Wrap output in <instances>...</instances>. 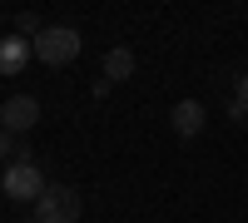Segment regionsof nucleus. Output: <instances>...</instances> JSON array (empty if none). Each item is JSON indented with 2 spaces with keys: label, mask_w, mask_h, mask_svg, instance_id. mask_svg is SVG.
<instances>
[{
  "label": "nucleus",
  "mask_w": 248,
  "mask_h": 223,
  "mask_svg": "<svg viewBox=\"0 0 248 223\" xmlns=\"http://www.w3.org/2000/svg\"><path fill=\"white\" fill-rule=\"evenodd\" d=\"M35 45V59H45V65H70V59L79 55V30L75 25H45V35L30 40Z\"/></svg>",
  "instance_id": "1"
},
{
  "label": "nucleus",
  "mask_w": 248,
  "mask_h": 223,
  "mask_svg": "<svg viewBox=\"0 0 248 223\" xmlns=\"http://www.w3.org/2000/svg\"><path fill=\"white\" fill-rule=\"evenodd\" d=\"M79 213H85V198H79V189H70V184H50L40 193V204H35L40 223H75Z\"/></svg>",
  "instance_id": "2"
},
{
  "label": "nucleus",
  "mask_w": 248,
  "mask_h": 223,
  "mask_svg": "<svg viewBox=\"0 0 248 223\" xmlns=\"http://www.w3.org/2000/svg\"><path fill=\"white\" fill-rule=\"evenodd\" d=\"M0 189H5V198H15V204H40V193H45L50 184H45V174H40L35 164H10L5 169V178H0Z\"/></svg>",
  "instance_id": "3"
},
{
  "label": "nucleus",
  "mask_w": 248,
  "mask_h": 223,
  "mask_svg": "<svg viewBox=\"0 0 248 223\" xmlns=\"http://www.w3.org/2000/svg\"><path fill=\"white\" fill-rule=\"evenodd\" d=\"M40 124V99L35 94H15L0 104V129H10V134H25Z\"/></svg>",
  "instance_id": "4"
},
{
  "label": "nucleus",
  "mask_w": 248,
  "mask_h": 223,
  "mask_svg": "<svg viewBox=\"0 0 248 223\" xmlns=\"http://www.w3.org/2000/svg\"><path fill=\"white\" fill-rule=\"evenodd\" d=\"M30 55H35V45H30V40L25 35H10V40H0V74H20V70H25L30 65Z\"/></svg>",
  "instance_id": "5"
},
{
  "label": "nucleus",
  "mask_w": 248,
  "mask_h": 223,
  "mask_svg": "<svg viewBox=\"0 0 248 223\" xmlns=\"http://www.w3.org/2000/svg\"><path fill=\"white\" fill-rule=\"evenodd\" d=\"M203 124H209V109H203L199 99H179V104H174V129H179V139H194Z\"/></svg>",
  "instance_id": "6"
},
{
  "label": "nucleus",
  "mask_w": 248,
  "mask_h": 223,
  "mask_svg": "<svg viewBox=\"0 0 248 223\" xmlns=\"http://www.w3.org/2000/svg\"><path fill=\"white\" fill-rule=\"evenodd\" d=\"M129 74H134V50H124V45L109 50V55H105V79L119 85V79H129Z\"/></svg>",
  "instance_id": "7"
},
{
  "label": "nucleus",
  "mask_w": 248,
  "mask_h": 223,
  "mask_svg": "<svg viewBox=\"0 0 248 223\" xmlns=\"http://www.w3.org/2000/svg\"><path fill=\"white\" fill-rule=\"evenodd\" d=\"M15 35H30V40H35V35H45V20H40L35 10H20V20H15Z\"/></svg>",
  "instance_id": "8"
},
{
  "label": "nucleus",
  "mask_w": 248,
  "mask_h": 223,
  "mask_svg": "<svg viewBox=\"0 0 248 223\" xmlns=\"http://www.w3.org/2000/svg\"><path fill=\"white\" fill-rule=\"evenodd\" d=\"M0 159H15V134L0 129Z\"/></svg>",
  "instance_id": "9"
},
{
  "label": "nucleus",
  "mask_w": 248,
  "mask_h": 223,
  "mask_svg": "<svg viewBox=\"0 0 248 223\" xmlns=\"http://www.w3.org/2000/svg\"><path fill=\"white\" fill-rule=\"evenodd\" d=\"M238 104L248 109V74H238Z\"/></svg>",
  "instance_id": "10"
},
{
  "label": "nucleus",
  "mask_w": 248,
  "mask_h": 223,
  "mask_svg": "<svg viewBox=\"0 0 248 223\" xmlns=\"http://www.w3.org/2000/svg\"><path fill=\"white\" fill-rule=\"evenodd\" d=\"M30 223H40V218H30Z\"/></svg>",
  "instance_id": "11"
}]
</instances>
